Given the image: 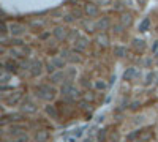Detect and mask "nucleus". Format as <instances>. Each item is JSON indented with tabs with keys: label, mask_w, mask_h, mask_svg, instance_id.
<instances>
[{
	"label": "nucleus",
	"mask_w": 158,
	"mask_h": 142,
	"mask_svg": "<svg viewBox=\"0 0 158 142\" xmlns=\"http://www.w3.org/2000/svg\"><path fill=\"white\" fill-rule=\"evenodd\" d=\"M158 52V41H153V44H152V54L155 55Z\"/></svg>",
	"instance_id": "nucleus-24"
},
{
	"label": "nucleus",
	"mask_w": 158,
	"mask_h": 142,
	"mask_svg": "<svg viewBox=\"0 0 158 142\" xmlns=\"http://www.w3.org/2000/svg\"><path fill=\"white\" fill-rule=\"evenodd\" d=\"M95 41H97V44L100 47H106L109 44V36L106 35V32H101V33H98L95 36Z\"/></svg>",
	"instance_id": "nucleus-9"
},
{
	"label": "nucleus",
	"mask_w": 158,
	"mask_h": 142,
	"mask_svg": "<svg viewBox=\"0 0 158 142\" xmlns=\"http://www.w3.org/2000/svg\"><path fill=\"white\" fill-rule=\"evenodd\" d=\"M56 88L49 85V84H41V85H38L35 88V96L40 98V99H43V101H51V99H54L56 98Z\"/></svg>",
	"instance_id": "nucleus-1"
},
{
	"label": "nucleus",
	"mask_w": 158,
	"mask_h": 142,
	"mask_svg": "<svg viewBox=\"0 0 158 142\" xmlns=\"http://www.w3.org/2000/svg\"><path fill=\"white\" fill-rule=\"evenodd\" d=\"M84 13H85V16H89V18L92 19V18H97V16H98L100 8H98V5H95V3L87 2V3L84 5Z\"/></svg>",
	"instance_id": "nucleus-6"
},
{
	"label": "nucleus",
	"mask_w": 158,
	"mask_h": 142,
	"mask_svg": "<svg viewBox=\"0 0 158 142\" xmlns=\"http://www.w3.org/2000/svg\"><path fill=\"white\" fill-rule=\"evenodd\" d=\"M60 92H62V95L67 98V99H74L76 96H77V88H76V85L73 84V82H65L63 85H62V88H60Z\"/></svg>",
	"instance_id": "nucleus-3"
},
{
	"label": "nucleus",
	"mask_w": 158,
	"mask_h": 142,
	"mask_svg": "<svg viewBox=\"0 0 158 142\" xmlns=\"http://www.w3.org/2000/svg\"><path fill=\"white\" fill-rule=\"evenodd\" d=\"M8 29H10V33L13 36H21L22 33H25V27H24L22 24H18V22L8 24Z\"/></svg>",
	"instance_id": "nucleus-8"
},
{
	"label": "nucleus",
	"mask_w": 158,
	"mask_h": 142,
	"mask_svg": "<svg viewBox=\"0 0 158 142\" xmlns=\"http://www.w3.org/2000/svg\"><path fill=\"white\" fill-rule=\"evenodd\" d=\"M131 22H133V14H131V13H123L120 16V24L123 27H130Z\"/></svg>",
	"instance_id": "nucleus-13"
},
{
	"label": "nucleus",
	"mask_w": 158,
	"mask_h": 142,
	"mask_svg": "<svg viewBox=\"0 0 158 142\" xmlns=\"http://www.w3.org/2000/svg\"><path fill=\"white\" fill-rule=\"evenodd\" d=\"M149 27H150V19L149 18H144L141 21V24H139V32H147Z\"/></svg>",
	"instance_id": "nucleus-18"
},
{
	"label": "nucleus",
	"mask_w": 158,
	"mask_h": 142,
	"mask_svg": "<svg viewBox=\"0 0 158 142\" xmlns=\"http://www.w3.org/2000/svg\"><path fill=\"white\" fill-rule=\"evenodd\" d=\"M136 76H138V70L131 67V68H127V71L123 73V79L125 81H133Z\"/></svg>",
	"instance_id": "nucleus-15"
},
{
	"label": "nucleus",
	"mask_w": 158,
	"mask_h": 142,
	"mask_svg": "<svg viewBox=\"0 0 158 142\" xmlns=\"http://www.w3.org/2000/svg\"><path fill=\"white\" fill-rule=\"evenodd\" d=\"M52 33H54V36H56L57 41H65V40H68L70 30L65 27V25H57V27L52 30Z\"/></svg>",
	"instance_id": "nucleus-4"
},
{
	"label": "nucleus",
	"mask_w": 158,
	"mask_h": 142,
	"mask_svg": "<svg viewBox=\"0 0 158 142\" xmlns=\"http://www.w3.org/2000/svg\"><path fill=\"white\" fill-rule=\"evenodd\" d=\"M19 99H21V93H19V92H18V93H16V95H15V96H11V98H10V99H5V101H6V103H8V104H16V103H18V101H19Z\"/></svg>",
	"instance_id": "nucleus-21"
},
{
	"label": "nucleus",
	"mask_w": 158,
	"mask_h": 142,
	"mask_svg": "<svg viewBox=\"0 0 158 142\" xmlns=\"http://www.w3.org/2000/svg\"><path fill=\"white\" fill-rule=\"evenodd\" d=\"M22 111L24 112H36V106H35V103L32 99H25L22 101Z\"/></svg>",
	"instance_id": "nucleus-12"
},
{
	"label": "nucleus",
	"mask_w": 158,
	"mask_h": 142,
	"mask_svg": "<svg viewBox=\"0 0 158 142\" xmlns=\"http://www.w3.org/2000/svg\"><path fill=\"white\" fill-rule=\"evenodd\" d=\"M95 25H97V30L106 32V30L111 27V19H109L108 16H103V18H100L98 21H95Z\"/></svg>",
	"instance_id": "nucleus-7"
},
{
	"label": "nucleus",
	"mask_w": 158,
	"mask_h": 142,
	"mask_svg": "<svg viewBox=\"0 0 158 142\" xmlns=\"http://www.w3.org/2000/svg\"><path fill=\"white\" fill-rule=\"evenodd\" d=\"M44 68H46V67H44V63H43L41 60H36V59L25 63V70H29V71H30V76H32V77L41 76V73H43Z\"/></svg>",
	"instance_id": "nucleus-2"
},
{
	"label": "nucleus",
	"mask_w": 158,
	"mask_h": 142,
	"mask_svg": "<svg viewBox=\"0 0 158 142\" xmlns=\"http://www.w3.org/2000/svg\"><path fill=\"white\" fill-rule=\"evenodd\" d=\"M49 79L52 84H62V82L65 84L67 82V73H65V70H57L56 73H52L49 76Z\"/></svg>",
	"instance_id": "nucleus-5"
},
{
	"label": "nucleus",
	"mask_w": 158,
	"mask_h": 142,
	"mask_svg": "<svg viewBox=\"0 0 158 142\" xmlns=\"http://www.w3.org/2000/svg\"><path fill=\"white\" fill-rule=\"evenodd\" d=\"M79 38H81V33H79V30L77 29H74V30H70V35H68V40L70 41H73V43H76Z\"/></svg>",
	"instance_id": "nucleus-19"
},
{
	"label": "nucleus",
	"mask_w": 158,
	"mask_h": 142,
	"mask_svg": "<svg viewBox=\"0 0 158 142\" xmlns=\"http://www.w3.org/2000/svg\"><path fill=\"white\" fill-rule=\"evenodd\" d=\"M114 55H117L118 59L127 57V47L125 46H115L114 47Z\"/></svg>",
	"instance_id": "nucleus-16"
},
{
	"label": "nucleus",
	"mask_w": 158,
	"mask_h": 142,
	"mask_svg": "<svg viewBox=\"0 0 158 142\" xmlns=\"http://www.w3.org/2000/svg\"><path fill=\"white\" fill-rule=\"evenodd\" d=\"M82 25H84L85 32H90V33H92V32H95V30H97V25H95L94 21H84Z\"/></svg>",
	"instance_id": "nucleus-17"
},
{
	"label": "nucleus",
	"mask_w": 158,
	"mask_h": 142,
	"mask_svg": "<svg viewBox=\"0 0 158 142\" xmlns=\"http://www.w3.org/2000/svg\"><path fill=\"white\" fill-rule=\"evenodd\" d=\"M3 70L5 71H8V73H16L18 71V63L16 62H13V60H8V62H5L3 63Z\"/></svg>",
	"instance_id": "nucleus-14"
},
{
	"label": "nucleus",
	"mask_w": 158,
	"mask_h": 142,
	"mask_svg": "<svg viewBox=\"0 0 158 142\" xmlns=\"http://www.w3.org/2000/svg\"><path fill=\"white\" fill-rule=\"evenodd\" d=\"M98 2H100V5L104 6V5H109V3H111V0H98Z\"/></svg>",
	"instance_id": "nucleus-26"
},
{
	"label": "nucleus",
	"mask_w": 158,
	"mask_h": 142,
	"mask_svg": "<svg viewBox=\"0 0 158 142\" xmlns=\"http://www.w3.org/2000/svg\"><path fill=\"white\" fill-rule=\"evenodd\" d=\"M38 139H40V140H44V139H48V134H44V133H41L40 136L36 134V140H38Z\"/></svg>",
	"instance_id": "nucleus-25"
},
{
	"label": "nucleus",
	"mask_w": 158,
	"mask_h": 142,
	"mask_svg": "<svg viewBox=\"0 0 158 142\" xmlns=\"http://www.w3.org/2000/svg\"><path fill=\"white\" fill-rule=\"evenodd\" d=\"M153 77H155V74H153V73H149V74H147V77H146V85H149V84H152V82H153V81H152Z\"/></svg>",
	"instance_id": "nucleus-23"
},
{
	"label": "nucleus",
	"mask_w": 158,
	"mask_h": 142,
	"mask_svg": "<svg viewBox=\"0 0 158 142\" xmlns=\"http://www.w3.org/2000/svg\"><path fill=\"white\" fill-rule=\"evenodd\" d=\"M108 85H106V82H103V81H97L95 82V88H98V90H104Z\"/></svg>",
	"instance_id": "nucleus-22"
},
{
	"label": "nucleus",
	"mask_w": 158,
	"mask_h": 142,
	"mask_svg": "<svg viewBox=\"0 0 158 142\" xmlns=\"http://www.w3.org/2000/svg\"><path fill=\"white\" fill-rule=\"evenodd\" d=\"M89 47V40L85 36H81L79 40L74 43V49L77 51V52H84V51Z\"/></svg>",
	"instance_id": "nucleus-10"
},
{
	"label": "nucleus",
	"mask_w": 158,
	"mask_h": 142,
	"mask_svg": "<svg viewBox=\"0 0 158 142\" xmlns=\"http://www.w3.org/2000/svg\"><path fill=\"white\" fill-rule=\"evenodd\" d=\"M131 46H133V49L136 52H144V51H146V41H144L142 38H133Z\"/></svg>",
	"instance_id": "nucleus-11"
},
{
	"label": "nucleus",
	"mask_w": 158,
	"mask_h": 142,
	"mask_svg": "<svg viewBox=\"0 0 158 142\" xmlns=\"http://www.w3.org/2000/svg\"><path fill=\"white\" fill-rule=\"evenodd\" d=\"M46 112H48L49 115H52V119H57V115H59V114H57L56 106H51V104H49V106H46Z\"/></svg>",
	"instance_id": "nucleus-20"
}]
</instances>
